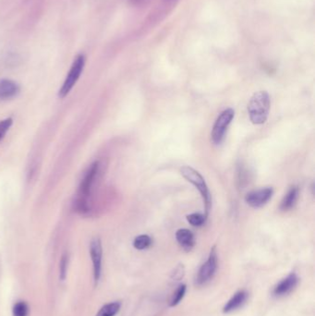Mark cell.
Masks as SVG:
<instances>
[{"label":"cell","instance_id":"cell-4","mask_svg":"<svg viewBox=\"0 0 315 316\" xmlns=\"http://www.w3.org/2000/svg\"><path fill=\"white\" fill-rule=\"evenodd\" d=\"M85 66V57L84 55H78L72 63L69 73L65 79L61 88L59 89L58 96L60 98H65L73 87L77 84L78 80L81 77Z\"/></svg>","mask_w":315,"mask_h":316},{"label":"cell","instance_id":"cell-20","mask_svg":"<svg viewBox=\"0 0 315 316\" xmlns=\"http://www.w3.org/2000/svg\"><path fill=\"white\" fill-rule=\"evenodd\" d=\"M13 124V119L11 117H7L5 119L0 120V142L5 138L6 134L10 130Z\"/></svg>","mask_w":315,"mask_h":316},{"label":"cell","instance_id":"cell-17","mask_svg":"<svg viewBox=\"0 0 315 316\" xmlns=\"http://www.w3.org/2000/svg\"><path fill=\"white\" fill-rule=\"evenodd\" d=\"M29 307L25 301H17L12 308V316H28Z\"/></svg>","mask_w":315,"mask_h":316},{"label":"cell","instance_id":"cell-10","mask_svg":"<svg viewBox=\"0 0 315 316\" xmlns=\"http://www.w3.org/2000/svg\"><path fill=\"white\" fill-rule=\"evenodd\" d=\"M20 93V86L14 81L4 79L0 81V100L14 98Z\"/></svg>","mask_w":315,"mask_h":316},{"label":"cell","instance_id":"cell-8","mask_svg":"<svg viewBox=\"0 0 315 316\" xmlns=\"http://www.w3.org/2000/svg\"><path fill=\"white\" fill-rule=\"evenodd\" d=\"M274 193L273 188H261L258 190H254L247 193L245 196V201L248 205L253 208H260L272 198Z\"/></svg>","mask_w":315,"mask_h":316},{"label":"cell","instance_id":"cell-1","mask_svg":"<svg viewBox=\"0 0 315 316\" xmlns=\"http://www.w3.org/2000/svg\"><path fill=\"white\" fill-rule=\"evenodd\" d=\"M100 170L99 162L92 163L89 169L85 172V176L81 180V183L78 190L77 198L74 202L75 209L79 214L86 215L90 212V204L89 198L91 196L92 187L98 177V173Z\"/></svg>","mask_w":315,"mask_h":316},{"label":"cell","instance_id":"cell-16","mask_svg":"<svg viewBox=\"0 0 315 316\" xmlns=\"http://www.w3.org/2000/svg\"><path fill=\"white\" fill-rule=\"evenodd\" d=\"M186 289H187V287L184 284L182 285H179L177 287L176 291L173 294L172 296V299L170 301V303L169 305L171 307H175L177 306V304L182 301V299L184 298L185 293H186Z\"/></svg>","mask_w":315,"mask_h":316},{"label":"cell","instance_id":"cell-15","mask_svg":"<svg viewBox=\"0 0 315 316\" xmlns=\"http://www.w3.org/2000/svg\"><path fill=\"white\" fill-rule=\"evenodd\" d=\"M151 244H152V239L150 238V236L145 234L139 235L133 240V247L140 251L145 250L151 246Z\"/></svg>","mask_w":315,"mask_h":316},{"label":"cell","instance_id":"cell-3","mask_svg":"<svg viewBox=\"0 0 315 316\" xmlns=\"http://www.w3.org/2000/svg\"><path fill=\"white\" fill-rule=\"evenodd\" d=\"M180 173L186 178L189 182H191L192 185L194 186L199 192L202 197L206 216L211 208V194L209 192L207 184L204 180L203 177L196 170H194L192 167L185 166L180 169Z\"/></svg>","mask_w":315,"mask_h":316},{"label":"cell","instance_id":"cell-11","mask_svg":"<svg viewBox=\"0 0 315 316\" xmlns=\"http://www.w3.org/2000/svg\"><path fill=\"white\" fill-rule=\"evenodd\" d=\"M249 297V294L245 290H239L235 293L229 301L226 303L224 306V314H229L238 308H240L245 302Z\"/></svg>","mask_w":315,"mask_h":316},{"label":"cell","instance_id":"cell-6","mask_svg":"<svg viewBox=\"0 0 315 316\" xmlns=\"http://www.w3.org/2000/svg\"><path fill=\"white\" fill-rule=\"evenodd\" d=\"M218 264V256L215 246L211 249L210 255L207 261L204 262L198 272L195 283L197 286H203L207 284L215 277V272L217 270Z\"/></svg>","mask_w":315,"mask_h":316},{"label":"cell","instance_id":"cell-13","mask_svg":"<svg viewBox=\"0 0 315 316\" xmlns=\"http://www.w3.org/2000/svg\"><path fill=\"white\" fill-rule=\"evenodd\" d=\"M299 194H300L299 188L297 186L291 187L281 201L280 209L283 211H287L294 207V205L296 204L297 201L299 199Z\"/></svg>","mask_w":315,"mask_h":316},{"label":"cell","instance_id":"cell-19","mask_svg":"<svg viewBox=\"0 0 315 316\" xmlns=\"http://www.w3.org/2000/svg\"><path fill=\"white\" fill-rule=\"evenodd\" d=\"M68 266H69V256L65 254L62 255L60 262H59V278L62 281H64L67 278Z\"/></svg>","mask_w":315,"mask_h":316},{"label":"cell","instance_id":"cell-7","mask_svg":"<svg viewBox=\"0 0 315 316\" xmlns=\"http://www.w3.org/2000/svg\"><path fill=\"white\" fill-rule=\"evenodd\" d=\"M90 256L92 262V275L94 286L98 285L102 276V262H103V246L99 238H94L90 243Z\"/></svg>","mask_w":315,"mask_h":316},{"label":"cell","instance_id":"cell-9","mask_svg":"<svg viewBox=\"0 0 315 316\" xmlns=\"http://www.w3.org/2000/svg\"><path fill=\"white\" fill-rule=\"evenodd\" d=\"M299 278L295 273L289 274L286 278L282 279L275 288H274V295L277 297L285 296L289 292H291L293 289L298 285Z\"/></svg>","mask_w":315,"mask_h":316},{"label":"cell","instance_id":"cell-5","mask_svg":"<svg viewBox=\"0 0 315 316\" xmlns=\"http://www.w3.org/2000/svg\"><path fill=\"white\" fill-rule=\"evenodd\" d=\"M235 116V111L232 108H227L216 118L213 131L211 133V139L215 144H220L223 142L225 135L231 121Z\"/></svg>","mask_w":315,"mask_h":316},{"label":"cell","instance_id":"cell-18","mask_svg":"<svg viewBox=\"0 0 315 316\" xmlns=\"http://www.w3.org/2000/svg\"><path fill=\"white\" fill-rule=\"evenodd\" d=\"M206 215H202L200 213H193L187 216V220L193 227H201L206 221Z\"/></svg>","mask_w":315,"mask_h":316},{"label":"cell","instance_id":"cell-14","mask_svg":"<svg viewBox=\"0 0 315 316\" xmlns=\"http://www.w3.org/2000/svg\"><path fill=\"white\" fill-rule=\"evenodd\" d=\"M121 308L119 301H113L104 305L95 316H115Z\"/></svg>","mask_w":315,"mask_h":316},{"label":"cell","instance_id":"cell-2","mask_svg":"<svg viewBox=\"0 0 315 316\" xmlns=\"http://www.w3.org/2000/svg\"><path fill=\"white\" fill-rule=\"evenodd\" d=\"M270 96L265 91L254 93L248 104V113L250 119L255 125L265 123L269 114Z\"/></svg>","mask_w":315,"mask_h":316},{"label":"cell","instance_id":"cell-21","mask_svg":"<svg viewBox=\"0 0 315 316\" xmlns=\"http://www.w3.org/2000/svg\"><path fill=\"white\" fill-rule=\"evenodd\" d=\"M185 276V267L183 264H178L175 269L173 270V272L171 273V278L173 280H181L182 278H184Z\"/></svg>","mask_w":315,"mask_h":316},{"label":"cell","instance_id":"cell-12","mask_svg":"<svg viewBox=\"0 0 315 316\" xmlns=\"http://www.w3.org/2000/svg\"><path fill=\"white\" fill-rule=\"evenodd\" d=\"M176 239L178 244L186 251H191L195 244V238L191 230L180 229L176 233Z\"/></svg>","mask_w":315,"mask_h":316}]
</instances>
